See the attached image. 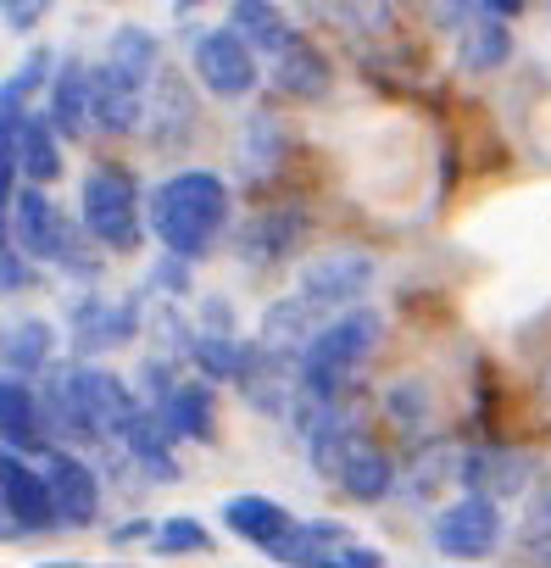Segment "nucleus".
I'll return each instance as SVG.
<instances>
[{"mask_svg":"<svg viewBox=\"0 0 551 568\" xmlns=\"http://www.w3.org/2000/svg\"><path fill=\"white\" fill-rule=\"evenodd\" d=\"M228 179L212 173V168H178L167 179H156L145 190V223H151V240L162 245V256H178V262H206L228 229Z\"/></svg>","mask_w":551,"mask_h":568,"instance_id":"f257e3e1","label":"nucleus"},{"mask_svg":"<svg viewBox=\"0 0 551 568\" xmlns=\"http://www.w3.org/2000/svg\"><path fill=\"white\" fill-rule=\"evenodd\" d=\"M40 396H45L51 429L68 452L73 446H112V429L140 407V396L112 368H95V363H79V357L57 363L40 379Z\"/></svg>","mask_w":551,"mask_h":568,"instance_id":"f03ea898","label":"nucleus"},{"mask_svg":"<svg viewBox=\"0 0 551 568\" xmlns=\"http://www.w3.org/2000/svg\"><path fill=\"white\" fill-rule=\"evenodd\" d=\"M379 341H385V318L368 313V307H357V313L324 324V329L313 335V346L302 352V396H307V402H324V407L346 402L351 379H357L363 363L379 352Z\"/></svg>","mask_w":551,"mask_h":568,"instance_id":"7ed1b4c3","label":"nucleus"},{"mask_svg":"<svg viewBox=\"0 0 551 568\" xmlns=\"http://www.w3.org/2000/svg\"><path fill=\"white\" fill-rule=\"evenodd\" d=\"M73 217H79L84 234H90L101 251H112V256L140 251L145 234H151V223H145V190L134 184L129 168H112V162H101V168H90V173L79 179V212H73Z\"/></svg>","mask_w":551,"mask_h":568,"instance_id":"20e7f679","label":"nucleus"},{"mask_svg":"<svg viewBox=\"0 0 551 568\" xmlns=\"http://www.w3.org/2000/svg\"><path fill=\"white\" fill-rule=\"evenodd\" d=\"M7 234H12L40 267H62L68 278H95V273H101V262H95L90 245H84V240H90L84 223H79V217H62L40 184H29V190L7 206Z\"/></svg>","mask_w":551,"mask_h":568,"instance_id":"39448f33","label":"nucleus"},{"mask_svg":"<svg viewBox=\"0 0 551 568\" xmlns=\"http://www.w3.org/2000/svg\"><path fill=\"white\" fill-rule=\"evenodd\" d=\"M374 273H379V262H374L368 251H324V256H307V262H302L290 296H296L318 324H335V318H346V313L363 307Z\"/></svg>","mask_w":551,"mask_h":568,"instance_id":"423d86ee","label":"nucleus"},{"mask_svg":"<svg viewBox=\"0 0 551 568\" xmlns=\"http://www.w3.org/2000/svg\"><path fill=\"white\" fill-rule=\"evenodd\" d=\"M190 73H195V84H201L212 101H245V95L262 84V57L223 23V29L195 34V45H190Z\"/></svg>","mask_w":551,"mask_h":568,"instance_id":"0eeeda50","label":"nucleus"},{"mask_svg":"<svg viewBox=\"0 0 551 568\" xmlns=\"http://www.w3.org/2000/svg\"><path fill=\"white\" fill-rule=\"evenodd\" d=\"M501 540H507V518H501V501H490V496H457V501L435 507V518H429V546L451 562L490 557Z\"/></svg>","mask_w":551,"mask_h":568,"instance_id":"6e6552de","label":"nucleus"},{"mask_svg":"<svg viewBox=\"0 0 551 568\" xmlns=\"http://www.w3.org/2000/svg\"><path fill=\"white\" fill-rule=\"evenodd\" d=\"M0 496H7V540L62 529V518H57V496H51V479H45L40 463L7 452V457H0Z\"/></svg>","mask_w":551,"mask_h":568,"instance_id":"1a4fd4ad","label":"nucleus"},{"mask_svg":"<svg viewBox=\"0 0 551 568\" xmlns=\"http://www.w3.org/2000/svg\"><path fill=\"white\" fill-rule=\"evenodd\" d=\"M329 479L351 496V501H363V507H379V501H390V490H401V463L379 446V440H368V435H351L346 440V452L335 457V468H329Z\"/></svg>","mask_w":551,"mask_h":568,"instance_id":"9d476101","label":"nucleus"},{"mask_svg":"<svg viewBox=\"0 0 551 568\" xmlns=\"http://www.w3.org/2000/svg\"><path fill=\"white\" fill-rule=\"evenodd\" d=\"M307 229H313V217H307L302 206H256V212L245 217V229L234 234L239 262H251V267H273V262H285V256H296V251H302Z\"/></svg>","mask_w":551,"mask_h":568,"instance_id":"9b49d317","label":"nucleus"},{"mask_svg":"<svg viewBox=\"0 0 551 568\" xmlns=\"http://www.w3.org/2000/svg\"><path fill=\"white\" fill-rule=\"evenodd\" d=\"M45 479H51V496H57V518L62 529H90L101 518V474L84 452H51L45 463Z\"/></svg>","mask_w":551,"mask_h":568,"instance_id":"f8f14e48","label":"nucleus"},{"mask_svg":"<svg viewBox=\"0 0 551 568\" xmlns=\"http://www.w3.org/2000/svg\"><path fill=\"white\" fill-rule=\"evenodd\" d=\"M0 418H7V452H18V457L40 452V463H45L51 452H62L40 385H29V379H7V390H0Z\"/></svg>","mask_w":551,"mask_h":568,"instance_id":"ddd939ff","label":"nucleus"},{"mask_svg":"<svg viewBox=\"0 0 551 568\" xmlns=\"http://www.w3.org/2000/svg\"><path fill=\"white\" fill-rule=\"evenodd\" d=\"M45 118L57 123L62 140H84L95 129V68L84 57H62L51 95H45Z\"/></svg>","mask_w":551,"mask_h":568,"instance_id":"4468645a","label":"nucleus"},{"mask_svg":"<svg viewBox=\"0 0 551 568\" xmlns=\"http://www.w3.org/2000/svg\"><path fill=\"white\" fill-rule=\"evenodd\" d=\"M217 518H223V529H228L234 540H245V546H256V551H273V546L296 529V513H290L285 501L262 496V490L228 496V501L217 507Z\"/></svg>","mask_w":551,"mask_h":568,"instance_id":"2eb2a0df","label":"nucleus"},{"mask_svg":"<svg viewBox=\"0 0 551 568\" xmlns=\"http://www.w3.org/2000/svg\"><path fill=\"white\" fill-rule=\"evenodd\" d=\"M151 123V84L95 62V129L101 134H140Z\"/></svg>","mask_w":551,"mask_h":568,"instance_id":"dca6fc26","label":"nucleus"},{"mask_svg":"<svg viewBox=\"0 0 551 568\" xmlns=\"http://www.w3.org/2000/svg\"><path fill=\"white\" fill-rule=\"evenodd\" d=\"M140 329V302H101V296H84L73 307V346H79V363H90L95 352H112V346H129Z\"/></svg>","mask_w":551,"mask_h":568,"instance_id":"f3484780","label":"nucleus"},{"mask_svg":"<svg viewBox=\"0 0 551 568\" xmlns=\"http://www.w3.org/2000/svg\"><path fill=\"white\" fill-rule=\"evenodd\" d=\"M457 485L462 496H512V490H529V457L523 452H507V446H468L462 452V468H457Z\"/></svg>","mask_w":551,"mask_h":568,"instance_id":"a211bd4d","label":"nucleus"},{"mask_svg":"<svg viewBox=\"0 0 551 568\" xmlns=\"http://www.w3.org/2000/svg\"><path fill=\"white\" fill-rule=\"evenodd\" d=\"M156 418H162V429L173 435V446H178V440L212 446V440H217V385H206V379H184V385L156 407Z\"/></svg>","mask_w":551,"mask_h":568,"instance_id":"6ab92c4d","label":"nucleus"},{"mask_svg":"<svg viewBox=\"0 0 551 568\" xmlns=\"http://www.w3.org/2000/svg\"><path fill=\"white\" fill-rule=\"evenodd\" d=\"M267 79H273V90L279 95H290V101H324L329 90H335V62L302 34L290 51H279L273 57V68H267Z\"/></svg>","mask_w":551,"mask_h":568,"instance_id":"aec40b11","label":"nucleus"},{"mask_svg":"<svg viewBox=\"0 0 551 568\" xmlns=\"http://www.w3.org/2000/svg\"><path fill=\"white\" fill-rule=\"evenodd\" d=\"M357 535H351V524H340V518H296V529L273 546L267 557L279 562V568H329V557L340 551V546H351Z\"/></svg>","mask_w":551,"mask_h":568,"instance_id":"412c9836","label":"nucleus"},{"mask_svg":"<svg viewBox=\"0 0 551 568\" xmlns=\"http://www.w3.org/2000/svg\"><path fill=\"white\" fill-rule=\"evenodd\" d=\"M57 324L51 318H18L7 329V346H0V357H7V379H45L57 368Z\"/></svg>","mask_w":551,"mask_h":568,"instance_id":"4be33fe9","label":"nucleus"},{"mask_svg":"<svg viewBox=\"0 0 551 568\" xmlns=\"http://www.w3.org/2000/svg\"><path fill=\"white\" fill-rule=\"evenodd\" d=\"M0 145L7 151H18V162H23V179L29 184H57L62 179V134H57V123L45 118V112H34L18 134H0Z\"/></svg>","mask_w":551,"mask_h":568,"instance_id":"5701e85b","label":"nucleus"},{"mask_svg":"<svg viewBox=\"0 0 551 568\" xmlns=\"http://www.w3.org/2000/svg\"><path fill=\"white\" fill-rule=\"evenodd\" d=\"M223 23H228V29H234V34H239V40H245L256 57H267V62L302 40V34L290 29V18H285L279 7H267V0H234Z\"/></svg>","mask_w":551,"mask_h":568,"instance_id":"b1692460","label":"nucleus"},{"mask_svg":"<svg viewBox=\"0 0 551 568\" xmlns=\"http://www.w3.org/2000/svg\"><path fill=\"white\" fill-rule=\"evenodd\" d=\"M290 156V129H285V118L279 112H267V106H256L251 118H245V129H239V173L245 179H262V173H273Z\"/></svg>","mask_w":551,"mask_h":568,"instance_id":"393cba45","label":"nucleus"},{"mask_svg":"<svg viewBox=\"0 0 551 568\" xmlns=\"http://www.w3.org/2000/svg\"><path fill=\"white\" fill-rule=\"evenodd\" d=\"M507 62H512V29L479 7V23L457 40V73L484 79V73H501Z\"/></svg>","mask_w":551,"mask_h":568,"instance_id":"a878e982","label":"nucleus"},{"mask_svg":"<svg viewBox=\"0 0 551 568\" xmlns=\"http://www.w3.org/2000/svg\"><path fill=\"white\" fill-rule=\"evenodd\" d=\"M101 62L156 90V79H162V40H156L145 23H123V29H112V40H106V57H101Z\"/></svg>","mask_w":551,"mask_h":568,"instance_id":"bb28decb","label":"nucleus"},{"mask_svg":"<svg viewBox=\"0 0 551 568\" xmlns=\"http://www.w3.org/2000/svg\"><path fill=\"white\" fill-rule=\"evenodd\" d=\"M212 546H217V540H212V529H206L195 513L156 518V540H151L156 557H201V551H212Z\"/></svg>","mask_w":551,"mask_h":568,"instance_id":"cd10ccee","label":"nucleus"},{"mask_svg":"<svg viewBox=\"0 0 551 568\" xmlns=\"http://www.w3.org/2000/svg\"><path fill=\"white\" fill-rule=\"evenodd\" d=\"M385 407H390V418L401 424V429H429V413H435V390L424 385V379H396L390 390H385Z\"/></svg>","mask_w":551,"mask_h":568,"instance_id":"c85d7f7f","label":"nucleus"},{"mask_svg":"<svg viewBox=\"0 0 551 568\" xmlns=\"http://www.w3.org/2000/svg\"><path fill=\"white\" fill-rule=\"evenodd\" d=\"M0 273H7V296H23L29 284H40V262L7 234V245H0Z\"/></svg>","mask_w":551,"mask_h":568,"instance_id":"c756f323","label":"nucleus"},{"mask_svg":"<svg viewBox=\"0 0 551 568\" xmlns=\"http://www.w3.org/2000/svg\"><path fill=\"white\" fill-rule=\"evenodd\" d=\"M523 546H545L551 551V496H534V507L523 518Z\"/></svg>","mask_w":551,"mask_h":568,"instance_id":"7c9ffc66","label":"nucleus"},{"mask_svg":"<svg viewBox=\"0 0 551 568\" xmlns=\"http://www.w3.org/2000/svg\"><path fill=\"white\" fill-rule=\"evenodd\" d=\"M0 18H7L12 34H29L34 23H45V0H7V7H0Z\"/></svg>","mask_w":551,"mask_h":568,"instance_id":"2f4dec72","label":"nucleus"},{"mask_svg":"<svg viewBox=\"0 0 551 568\" xmlns=\"http://www.w3.org/2000/svg\"><path fill=\"white\" fill-rule=\"evenodd\" d=\"M329 568H385V551L368 546V540H351V546H340V551L329 557Z\"/></svg>","mask_w":551,"mask_h":568,"instance_id":"473e14b6","label":"nucleus"},{"mask_svg":"<svg viewBox=\"0 0 551 568\" xmlns=\"http://www.w3.org/2000/svg\"><path fill=\"white\" fill-rule=\"evenodd\" d=\"M40 568H129V562H73V557H62V562H40Z\"/></svg>","mask_w":551,"mask_h":568,"instance_id":"72a5a7b5","label":"nucleus"},{"mask_svg":"<svg viewBox=\"0 0 551 568\" xmlns=\"http://www.w3.org/2000/svg\"><path fill=\"white\" fill-rule=\"evenodd\" d=\"M545 557H551V551H545Z\"/></svg>","mask_w":551,"mask_h":568,"instance_id":"f704fd0d","label":"nucleus"}]
</instances>
